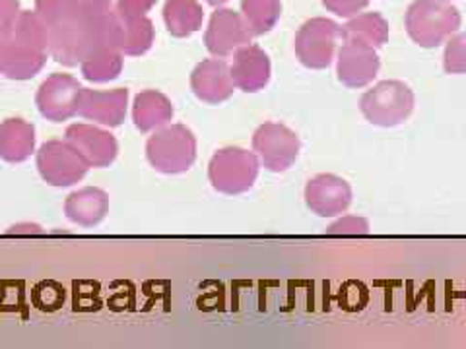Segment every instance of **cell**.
Wrapping results in <instances>:
<instances>
[{
	"mask_svg": "<svg viewBox=\"0 0 466 349\" xmlns=\"http://www.w3.org/2000/svg\"><path fill=\"white\" fill-rule=\"evenodd\" d=\"M346 37L352 41L368 43L371 47H381L389 37V27L379 14H363L346 25Z\"/></svg>",
	"mask_w": 466,
	"mask_h": 349,
	"instance_id": "12",
	"label": "cell"
},
{
	"mask_svg": "<svg viewBox=\"0 0 466 349\" xmlns=\"http://www.w3.org/2000/svg\"><path fill=\"white\" fill-rule=\"evenodd\" d=\"M447 75H466V34L449 41L443 56Z\"/></svg>",
	"mask_w": 466,
	"mask_h": 349,
	"instance_id": "15",
	"label": "cell"
},
{
	"mask_svg": "<svg viewBox=\"0 0 466 349\" xmlns=\"http://www.w3.org/2000/svg\"><path fill=\"white\" fill-rule=\"evenodd\" d=\"M461 18L455 8L433 3V0H420L408 10V34L421 47H437L455 32Z\"/></svg>",
	"mask_w": 466,
	"mask_h": 349,
	"instance_id": "2",
	"label": "cell"
},
{
	"mask_svg": "<svg viewBox=\"0 0 466 349\" xmlns=\"http://www.w3.org/2000/svg\"><path fill=\"white\" fill-rule=\"evenodd\" d=\"M231 78L243 92H258L268 84L270 63L258 47H247L236 55Z\"/></svg>",
	"mask_w": 466,
	"mask_h": 349,
	"instance_id": "10",
	"label": "cell"
},
{
	"mask_svg": "<svg viewBox=\"0 0 466 349\" xmlns=\"http://www.w3.org/2000/svg\"><path fill=\"white\" fill-rule=\"evenodd\" d=\"M368 233H370V222L366 217H358V215H344L327 229V235H344V237L368 235Z\"/></svg>",
	"mask_w": 466,
	"mask_h": 349,
	"instance_id": "16",
	"label": "cell"
},
{
	"mask_svg": "<svg viewBox=\"0 0 466 349\" xmlns=\"http://www.w3.org/2000/svg\"><path fill=\"white\" fill-rule=\"evenodd\" d=\"M193 90L208 104H220L233 94V82L229 70L220 61H207L197 66L193 75Z\"/></svg>",
	"mask_w": 466,
	"mask_h": 349,
	"instance_id": "9",
	"label": "cell"
},
{
	"mask_svg": "<svg viewBox=\"0 0 466 349\" xmlns=\"http://www.w3.org/2000/svg\"><path fill=\"white\" fill-rule=\"evenodd\" d=\"M305 202L320 217L340 215L352 204V188L337 174H317L305 186Z\"/></svg>",
	"mask_w": 466,
	"mask_h": 349,
	"instance_id": "6",
	"label": "cell"
},
{
	"mask_svg": "<svg viewBox=\"0 0 466 349\" xmlns=\"http://www.w3.org/2000/svg\"><path fill=\"white\" fill-rule=\"evenodd\" d=\"M258 164L253 154L228 148L218 152L210 164V181L216 191L226 194H238L251 188L257 179Z\"/></svg>",
	"mask_w": 466,
	"mask_h": 349,
	"instance_id": "3",
	"label": "cell"
},
{
	"mask_svg": "<svg viewBox=\"0 0 466 349\" xmlns=\"http://www.w3.org/2000/svg\"><path fill=\"white\" fill-rule=\"evenodd\" d=\"M360 109L375 126H399L414 111V92L399 80L379 82L361 95Z\"/></svg>",
	"mask_w": 466,
	"mask_h": 349,
	"instance_id": "1",
	"label": "cell"
},
{
	"mask_svg": "<svg viewBox=\"0 0 466 349\" xmlns=\"http://www.w3.org/2000/svg\"><path fill=\"white\" fill-rule=\"evenodd\" d=\"M171 12H167V22H169V32L175 35H187L195 32L200 24V8L193 3H181V0H175V3L167 5Z\"/></svg>",
	"mask_w": 466,
	"mask_h": 349,
	"instance_id": "13",
	"label": "cell"
},
{
	"mask_svg": "<svg viewBox=\"0 0 466 349\" xmlns=\"http://www.w3.org/2000/svg\"><path fill=\"white\" fill-rule=\"evenodd\" d=\"M210 3H212V5H216V3H224V0H210Z\"/></svg>",
	"mask_w": 466,
	"mask_h": 349,
	"instance_id": "18",
	"label": "cell"
},
{
	"mask_svg": "<svg viewBox=\"0 0 466 349\" xmlns=\"http://www.w3.org/2000/svg\"><path fill=\"white\" fill-rule=\"evenodd\" d=\"M150 148H156L157 154H152V162L167 173L187 171L195 162V138L183 126H173L159 135L157 140H152Z\"/></svg>",
	"mask_w": 466,
	"mask_h": 349,
	"instance_id": "8",
	"label": "cell"
},
{
	"mask_svg": "<svg viewBox=\"0 0 466 349\" xmlns=\"http://www.w3.org/2000/svg\"><path fill=\"white\" fill-rule=\"evenodd\" d=\"M253 145L267 169L280 173L294 165L299 154V138L282 125H262L253 138Z\"/></svg>",
	"mask_w": 466,
	"mask_h": 349,
	"instance_id": "5",
	"label": "cell"
},
{
	"mask_svg": "<svg viewBox=\"0 0 466 349\" xmlns=\"http://www.w3.org/2000/svg\"><path fill=\"white\" fill-rule=\"evenodd\" d=\"M344 34L337 24L329 20H313L301 27L296 39V53L299 61L308 68H327L332 58L337 43Z\"/></svg>",
	"mask_w": 466,
	"mask_h": 349,
	"instance_id": "4",
	"label": "cell"
},
{
	"mask_svg": "<svg viewBox=\"0 0 466 349\" xmlns=\"http://www.w3.org/2000/svg\"><path fill=\"white\" fill-rule=\"evenodd\" d=\"M323 3L327 5L329 10L339 14V16H350V14H354L366 6L370 0H323Z\"/></svg>",
	"mask_w": 466,
	"mask_h": 349,
	"instance_id": "17",
	"label": "cell"
},
{
	"mask_svg": "<svg viewBox=\"0 0 466 349\" xmlns=\"http://www.w3.org/2000/svg\"><path fill=\"white\" fill-rule=\"evenodd\" d=\"M379 56L375 47L368 43L348 39L346 45L339 53V80L352 90H360L373 82L379 72Z\"/></svg>",
	"mask_w": 466,
	"mask_h": 349,
	"instance_id": "7",
	"label": "cell"
},
{
	"mask_svg": "<svg viewBox=\"0 0 466 349\" xmlns=\"http://www.w3.org/2000/svg\"><path fill=\"white\" fill-rule=\"evenodd\" d=\"M243 8L255 27V34L268 32L280 14L279 0H245Z\"/></svg>",
	"mask_w": 466,
	"mask_h": 349,
	"instance_id": "14",
	"label": "cell"
},
{
	"mask_svg": "<svg viewBox=\"0 0 466 349\" xmlns=\"http://www.w3.org/2000/svg\"><path fill=\"white\" fill-rule=\"evenodd\" d=\"M247 41V34L239 22L236 14H231L229 10H224L220 14H216L212 20V27L207 35L208 49L214 55H228L231 53L233 47L241 45V43Z\"/></svg>",
	"mask_w": 466,
	"mask_h": 349,
	"instance_id": "11",
	"label": "cell"
}]
</instances>
